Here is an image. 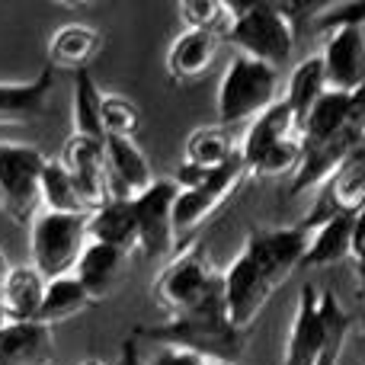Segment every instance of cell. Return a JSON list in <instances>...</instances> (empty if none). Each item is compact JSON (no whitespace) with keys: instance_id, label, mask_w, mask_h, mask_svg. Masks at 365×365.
<instances>
[{"instance_id":"cell-1","label":"cell","mask_w":365,"mask_h":365,"mask_svg":"<svg viewBox=\"0 0 365 365\" xmlns=\"http://www.w3.org/2000/svg\"><path fill=\"white\" fill-rule=\"evenodd\" d=\"M308 225H292L253 227L244 237V247L237 250V257L221 272L227 317L240 334H247L253 327V321L266 308V302L302 266L304 250H308Z\"/></svg>"},{"instance_id":"cell-2","label":"cell","mask_w":365,"mask_h":365,"mask_svg":"<svg viewBox=\"0 0 365 365\" xmlns=\"http://www.w3.org/2000/svg\"><path fill=\"white\" fill-rule=\"evenodd\" d=\"M349 336V314L330 289L304 285L285 336L282 365H336Z\"/></svg>"},{"instance_id":"cell-3","label":"cell","mask_w":365,"mask_h":365,"mask_svg":"<svg viewBox=\"0 0 365 365\" xmlns=\"http://www.w3.org/2000/svg\"><path fill=\"white\" fill-rule=\"evenodd\" d=\"M138 334L148 336V340L164 343V346L192 349V353L212 356V359H234V362H237V353L247 343V334H240L231 324V317H227L225 292L180 317H167L164 324L141 327Z\"/></svg>"},{"instance_id":"cell-4","label":"cell","mask_w":365,"mask_h":365,"mask_svg":"<svg viewBox=\"0 0 365 365\" xmlns=\"http://www.w3.org/2000/svg\"><path fill=\"white\" fill-rule=\"evenodd\" d=\"M282 100L279 68L234 51L218 83V119L225 128L250 125L259 113Z\"/></svg>"},{"instance_id":"cell-5","label":"cell","mask_w":365,"mask_h":365,"mask_svg":"<svg viewBox=\"0 0 365 365\" xmlns=\"http://www.w3.org/2000/svg\"><path fill=\"white\" fill-rule=\"evenodd\" d=\"M221 292H225V282H221V272L212 266L208 253L202 247L189 244L167 259V266L154 279L151 295L154 304L167 317H180L186 311L199 308V304L212 302Z\"/></svg>"},{"instance_id":"cell-6","label":"cell","mask_w":365,"mask_h":365,"mask_svg":"<svg viewBox=\"0 0 365 365\" xmlns=\"http://www.w3.org/2000/svg\"><path fill=\"white\" fill-rule=\"evenodd\" d=\"M227 42L240 55L282 68V64H289L298 42L295 13H292V6L282 4H237Z\"/></svg>"},{"instance_id":"cell-7","label":"cell","mask_w":365,"mask_h":365,"mask_svg":"<svg viewBox=\"0 0 365 365\" xmlns=\"http://www.w3.org/2000/svg\"><path fill=\"white\" fill-rule=\"evenodd\" d=\"M87 247V215H64L38 208L29 221V263L45 279H58L74 272Z\"/></svg>"},{"instance_id":"cell-8","label":"cell","mask_w":365,"mask_h":365,"mask_svg":"<svg viewBox=\"0 0 365 365\" xmlns=\"http://www.w3.org/2000/svg\"><path fill=\"white\" fill-rule=\"evenodd\" d=\"M250 180L247 167L240 158H234L221 170L205 173L195 186H182L177 192V205H173V234H177V250L189 247L192 234L199 231L205 221H212L221 208L231 202V195L240 189V182Z\"/></svg>"},{"instance_id":"cell-9","label":"cell","mask_w":365,"mask_h":365,"mask_svg":"<svg viewBox=\"0 0 365 365\" xmlns=\"http://www.w3.org/2000/svg\"><path fill=\"white\" fill-rule=\"evenodd\" d=\"M45 154L36 145L23 141H0V208L6 218L29 225L36 212L42 208L38 202V180L45 170Z\"/></svg>"},{"instance_id":"cell-10","label":"cell","mask_w":365,"mask_h":365,"mask_svg":"<svg viewBox=\"0 0 365 365\" xmlns=\"http://www.w3.org/2000/svg\"><path fill=\"white\" fill-rule=\"evenodd\" d=\"M177 192L180 186L173 180H158L132 202L138 218V253L151 259H170L177 253V234H173Z\"/></svg>"},{"instance_id":"cell-11","label":"cell","mask_w":365,"mask_h":365,"mask_svg":"<svg viewBox=\"0 0 365 365\" xmlns=\"http://www.w3.org/2000/svg\"><path fill=\"white\" fill-rule=\"evenodd\" d=\"M321 61L327 71V87L356 93L365 87V29L362 26H334L324 29Z\"/></svg>"},{"instance_id":"cell-12","label":"cell","mask_w":365,"mask_h":365,"mask_svg":"<svg viewBox=\"0 0 365 365\" xmlns=\"http://www.w3.org/2000/svg\"><path fill=\"white\" fill-rule=\"evenodd\" d=\"M353 221H356V212H340V208H327V212L311 215L304 221L311 231L308 250H304V259H302L304 269L336 266L353 257Z\"/></svg>"},{"instance_id":"cell-13","label":"cell","mask_w":365,"mask_h":365,"mask_svg":"<svg viewBox=\"0 0 365 365\" xmlns=\"http://www.w3.org/2000/svg\"><path fill=\"white\" fill-rule=\"evenodd\" d=\"M158 177L151 160L135 138H106V192L109 199L135 202L145 189H151Z\"/></svg>"},{"instance_id":"cell-14","label":"cell","mask_w":365,"mask_h":365,"mask_svg":"<svg viewBox=\"0 0 365 365\" xmlns=\"http://www.w3.org/2000/svg\"><path fill=\"white\" fill-rule=\"evenodd\" d=\"M61 164L68 167L71 180L77 182L81 195L87 199L90 212L109 202L106 192V141H93L83 135H71L61 148Z\"/></svg>"},{"instance_id":"cell-15","label":"cell","mask_w":365,"mask_h":365,"mask_svg":"<svg viewBox=\"0 0 365 365\" xmlns=\"http://www.w3.org/2000/svg\"><path fill=\"white\" fill-rule=\"evenodd\" d=\"M103 51V32L90 23H64L48 38V68L51 71H83Z\"/></svg>"},{"instance_id":"cell-16","label":"cell","mask_w":365,"mask_h":365,"mask_svg":"<svg viewBox=\"0 0 365 365\" xmlns=\"http://www.w3.org/2000/svg\"><path fill=\"white\" fill-rule=\"evenodd\" d=\"M87 240L115 247L122 253H138V218L132 202L109 199L87 215Z\"/></svg>"},{"instance_id":"cell-17","label":"cell","mask_w":365,"mask_h":365,"mask_svg":"<svg viewBox=\"0 0 365 365\" xmlns=\"http://www.w3.org/2000/svg\"><path fill=\"white\" fill-rule=\"evenodd\" d=\"M295 138H302L298 119L292 115V109L279 100L247 125L244 138H240V160L250 164V160H257L259 154L272 151V148L285 145V141H295Z\"/></svg>"},{"instance_id":"cell-18","label":"cell","mask_w":365,"mask_h":365,"mask_svg":"<svg viewBox=\"0 0 365 365\" xmlns=\"http://www.w3.org/2000/svg\"><path fill=\"white\" fill-rule=\"evenodd\" d=\"M125 263H128V253L87 240V247H83L81 259H77V266H74V279L87 289V295L93 298V302H103V298H109L113 289L119 285L122 272H125Z\"/></svg>"},{"instance_id":"cell-19","label":"cell","mask_w":365,"mask_h":365,"mask_svg":"<svg viewBox=\"0 0 365 365\" xmlns=\"http://www.w3.org/2000/svg\"><path fill=\"white\" fill-rule=\"evenodd\" d=\"M55 336L38 321H10L0 330V365H48Z\"/></svg>"},{"instance_id":"cell-20","label":"cell","mask_w":365,"mask_h":365,"mask_svg":"<svg viewBox=\"0 0 365 365\" xmlns=\"http://www.w3.org/2000/svg\"><path fill=\"white\" fill-rule=\"evenodd\" d=\"M55 71L45 68L32 81H0V125L6 122H32L48 106Z\"/></svg>"},{"instance_id":"cell-21","label":"cell","mask_w":365,"mask_h":365,"mask_svg":"<svg viewBox=\"0 0 365 365\" xmlns=\"http://www.w3.org/2000/svg\"><path fill=\"white\" fill-rule=\"evenodd\" d=\"M327 90L330 87H327V71H324L321 51L308 55L304 61H298L295 68H292V74L285 77V87H282V103L298 119V128H302V122L308 119V113L317 106V100H321Z\"/></svg>"},{"instance_id":"cell-22","label":"cell","mask_w":365,"mask_h":365,"mask_svg":"<svg viewBox=\"0 0 365 365\" xmlns=\"http://www.w3.org/2000/svg\"><path fill=\"white\" fill-rule=\"evenodd\" d=\"M234 158H240V145L234 141L231 128H225V125L195 128L186 138V148H182V164L192 167V170H205V173L221 170Z\"/></svg>"},{"instance_id":"cell-23","label":"cell","mask_w":365,"mask_h":365,"mask_svg":"<svg viewBox=\"0 0 365 365\" xmlns=\"http://www.w3.org/2000/svg\"><path fill=\"white\" fill-rule=\"evenodd\" d=\"M45 289H48V279L32 263L13 266L4 279L0 302L10 311L13 321H38V311H42V302H45Z\"/></svg>"},{"instance_id":"cell-24","label":"cell","mask_w":365,"mask_h":365,"mask_svg":"<svg viewBox=\"0 0 365 365\" xmlns=\"http://www.w3.org/2000/svg\"><path fill=\"white\" fill-rule=\"evenodd\" d=\"M218 42L221 38H215L212 32L182 29L170 42V51H167V71H170L177 81H195V77H202L212 68Z\"/></svg>"},{"instance_id":"cell-25","label":"cell","mask_w":365,"mask_h":365,"mask_svg":"<svg viewBox=\"0 0 365 365\" xmlns=\"http://www.w3.org/2000/svg\"><path fill=\"white\" fill-rule=\"evenodd\" d=\"M327 205L340 212H359L365 208V138L349 151V158L340 164V170L324 186Z\"/></svg>"},{"instance_id":"cell-26","label":"cell","mask_w":365,"mask_h":365,"mask_svg":"<svg viewBox=\"0 0 365 365\" xmlns=\"http://www.w3.org/2000/svg\"><path fill=\"white\" fill-rule=\"evenodd\" d=\"M38 202L48 212H64V215H90L87 199L81 195L77 182L71 180L68 167L61 164V158L45 160L42 180H38Z\"/></svg>"},{"instance_id":"cell-27","label":"cell","mask_w":365,"mask_h":365,"mask_svg":"<svg viewBox=\"0 0 365 365\" xmlns=\"http://www.w3.org/2000/svg\"><path fill=\"white\" fill-rule=\"evenodd\" d=\"M90 304H93V298H90L87 289L74 279V272L58 276V279H48L42 311H38V324L55 327V324L68 321V317H77L83 308H90Z\"/></svg>"},{"instance_id":"cell-28","label":"cell","mask_w":365,"mask_h":365,"mask_svg":"<svg viewBox=\"0 0 365 365\" xmlns=\"http://www.w3.org/2000/svg\"><path fill=\"white\" fill-rule=\"evenodd\" d=\"M74 135L106 141V135H103V90L96 87L90 71L74 77Z\"/></svg>"},{"instance_id":"cell-29","label":"cell","mask_w":365,"mask_h":365,"mask_svg":"<svg viewBox=\"0 0 365 365\" xmlns=\"http://www.w3.org/2000/svg\"><path fill=\"white\" fill-rule=\"evenodd\" d=\"M141 125V109L122 93H103V135L106 138H135Z\"/></svg>"},{"instance_id":"cell-30","label":"cell","mask_w":365,"mask_h":365,"mask_svg":"<svg viewBox=\"0 0 365 365\" xmlns=\"http://www.w3.org/2000/svg\"><path fill=\"white\" fill-rule=\"evenodd\" d=\"M317 23H321V29H334V26H362L365 29V0L336 4L330 10H321L317 13Z\"/></svg>"},{"instance_id":"cell-31","label":"cell","mask_w":365,"mask_h":365,"mask_svg":"<svg viewBox=\"0 0 365 365\" xmlns=\"http://www.w3.org/2000/svg\"><path fill=\"white\" fill-rule=\"evenodd\" d=\"M151 365H215L212 356L192 353V349H180V346H160V353L154 356Z\"/></svg>"},{"instance_id":"cell-32","label":"cell","mask_w":365,"mask_h":365,"mask_svg":"<svg viewBox=\"0 0 365 365\" xmlns=\"http://www.w3.org/2000/svg\"><path fill=\"white\" fill-rule=\"evenodd\" d=\"M353 266L359 269L365 266V208L356 212V221H353Z\"/></svg>"},{"instance_id":"cell-33","label":"cell","mask_w":365,"mask_h":365,"mask_svg":"<svg viewBox=\"0 0 365 365\" xmlns=\"http://www.w3.org/2000/svg\"><path fill=\"white\" fill-rule=\"evenodd\" d=\"M119 365H145V359H141V349H138V340H135V336H128V340L122 343Z\"/></svg>"},{"instance_id":"cell-34","label":"cell","mask_w":365,"mask_h":365,"mask_svg":"<svg viewBox=\"0 0 365 365\" xmlns=\"http://www.w3.org/2000/svg\"><path fill=\"white\" fill-rule=\"evenodd\" d=\"M10 269H13V266L6 263V253L0 250V289H4V279H6V272H10Z\"/></svg>"},{"instance_id":"cell-35","label":"cell","mask_w":365,"mask_h":365,"mask_svg":"<svg viewBox=\"0 0 365 365\" xmlns=\"http://www.w3.org/2000/svg\"><path fill=\"white\" fill-rule=\"evenodd\" d=\"M356 279H359V298H362V304H365V266L356 269Z\"/></svg>"},{"instance_id":"cell-36","label":"cell","mask_w":365,"mask_h":365,"mask_svg":"<svg viewBox=\"0 0 365 365\" xmlns=\"http://www.w3.org/2000/svg\"><path fill=\"white\" fill-rule=\"evenodd\" d=\"M10 321H13V317H10V311H6V308H4V302H0V330H4Z\"/></svg>"},{"instance_id":"cell-37","label":"cell","mask_w":365,"mask_h":365,"mask_svg":"<svg viewBox=\"0 0 365 365\" xmlns=\"http://www.w3.org/2000/svg\"><path fill=\"white\" fill-rule=\"evenodd\" d=\"M81 365H106V362H103V359H96V356H93V359H83Z\"/></svg>"},{"instance_id":"cell-38","label":"cell","mask_w":365,"mask_h":365,"mask_svg":"<svg viewBox=\"0 0 365 365\" xmlns=\"http://www.w3.org/2000/svg\"><path fill=\"white\" fill-rule=\"evenodd\" d=\"M215 365H237L234 359H215Z\"/></svg>"},{"instance_id":"cell-39","label":"cell","mask_w":365,"mask_h":365,"mask_svg":"<svg viewBox=\"0 0 365 365\" xmlns=\"http://www.w3.org/2000/svg\"><path fill=\"white\" fill-rule=\"evenodd\" d=\"M362 356H365V334H362Z\"/></svg>"}]
</instances>
